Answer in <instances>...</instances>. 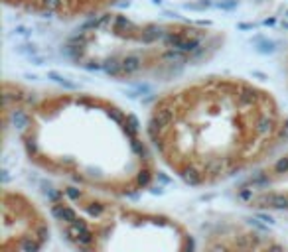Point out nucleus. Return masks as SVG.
<instances>
[{
  "label": "nucleus",
  "instance_id": "1",
  "mask_svg": "<svg viewBox=\"0 0 288 252\" xmlns=\"http://www.w3.org/2000/svg\"><path fill=\"white\" fill-rule=\"evenodd\" d=\"M16 126L26 160L65 183L114 197H134L158 177V156L138 118L103 94L30 91L2 83V130Z\"/></svg>",
  "mask_w": 288,
  "mask_h": 252
},
{
  "label": "nucleus",
  "instance_id": "2",
  "mask_svg": "<svg viewBox=\"0 0 288 252\" xmlns=\"http://www.w3.org/2000/svg\"><path fill=\"white\" fill-rule=\"evenodd\" d=\"M160 164L204 189L247 175L282 146L288 120L274 94L243 77L208 75L164 91L146 116Z\"/></svg>",
  "mask_w": 288,
  "mask_h": 252
},
{
  "label": "nucleus",
  "instance_id": "3",
  "mask_svg": "<svg viewBox=\"0 0 288 252\" xmlns=\"http://www.w3.org/2000/svg\"><path fill=\"white\" fill-rule=\"evenodd\" d=\"M223 44V30L206 24L107 10L75 30L65 53L77 67L114 81L166 83L213 59Z\"/></svg>",
  "mask_w": 288,
  "mask_h": 252
},
{
  "label": "nucleus",
  "instance_id": "4",
  "mask_svg": "<svg viewBox=\"0 0 288 252\" xmlns=\"http://www.w3.org/2000/svg\"><path fill=\"white\" fill-rule=\"evenodd\" d=\"M125 199L64 181L49 193L48 209L62 238L75 250L178 252L195 246L190 229L176 217Z\"/></svg>",
  "mask_w": 288,
  "mask_h": 252
},
{
  "label": "nucleus",
  "instance_id": "5",
  "mask_svg": "<svg viewBox=\"0 0 288 252\" xmlns=\"http://www.w3.org/2000/svg\"><path fill=\"white\" fill-rule=\"evenodd\" d=\"M51 215L18 187H2L0 193V250L36 252L49 242Z\"/></svg>",
  "mask_w": 288,
  "mask_h": 252
},
{
  "label": "nucleus",
  "instance_id": "6",
  "mask_svg": "<svg viewBox=\"0 0 288 252\" xmlns=\"http://www.w3.org/2000/svg\"><path fill=\"white\" fill-rule=\"evenodd\" d=\"M235 199L261 213H288V146L235 185Z\"/></svg>",
  "mask_w": 288,
  "mask_h": 252
},
{
  "label": "nucleus",
  "instance_id": "7",
  "mask_svg": "<svg viewBox=\"0 0 288 252\" xmlns=\"http://www.w3.org/2000/svg\"><path fill=\"white\" fill-rule=\"evenodd\" d=\"M121 0H2L14 12L60 22H85L111 10Z\"/></svg>",
  "mask_w": 288,
  "mask_h": 252
},
{
  "label": "nucleus",
  "instance_id": "8",
  "mask_svg": "<svg viewBox=\"0 0 288 252\" xmlns=\"http://www.w3.org/2000/svg\"><path fill=\"white\" fill-rule=\"evenodd\" d=\"M284 246L286 244L276 240L274 235L235 223L215 227L204 242V248L208 250H271Z\"/></svg>",
  "mask_w": 288,
  "mask_h": 252
},
{
  "label": "nucleus",
  "instance_id": "9",
  "mask_svg": "<svg viewBox=\"0 0 288 252\" xmlns=\"http://www.w3.org/2000/svg\"><path fill=\"white\" fill-rule=\"evenodd\" d=\"M284 69H286V79H288V51H286V63H284Z\"/></svg>",
  "mask_w": 288,
  "mask_h": 252
}]
</instances>
